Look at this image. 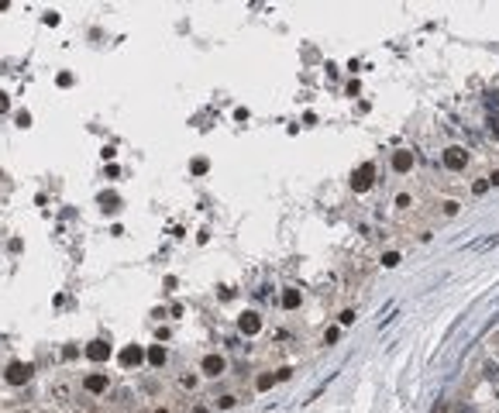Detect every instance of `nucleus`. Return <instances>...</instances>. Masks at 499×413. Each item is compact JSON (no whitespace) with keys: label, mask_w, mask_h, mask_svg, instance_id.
Masks as SVG:
<instances>
[{"label":"nucleus","mask_w":499,"mask_h":413,"mask_svg":"<svg viewBox=\"0 0 499 413\" xmlns=\"http://www.w3.org/2000/svg\"><path fill=\"white\" fill-rule=\"evenodd\" d=\"M441 162H444L448 172H461V169H468V152H465L461 145H451V148L441 152Z\"/></svg>","instance_id":"obj_1"},{"label":"nucleus","mask_w":499,"mask_h":413,"mask_svg":"<svg viewBox=\"0 0 499 413\" xmlns=\"http://www.w3.org/2000/svg\"><path fill=\"white\" fill-rule=\"evenodd\" d=\"M372 183H375V165H372V162L358 165V169H355V176H351V190H355V193H365Z\"/></svg>","instance_id":"obj_2"},{"label":"nucleus","mask_w":499,"mask_h":413,"mask_svg":"<svg viewBox=\"0 0 499 413\" xmlns=\"http://www.w3.org/2000/svg\"><path fill=\"white\" fill-rule=\"evenodd\" d=\"M200 372H203V375H213V379H217V375H224V372H228V358H224V355H217V351L203 355V362H200Z\"/></svg>","instance_id":"obj_3"},{"label":"nucleus","mask_w":499,"mask_h":413,"mask_svg":"<svg viewBox=\"0 0 499 413\" xmlns=\"http://www.w3.org/2000/svg\"><path fill=\"white\" fill-rule=\"evenodd\" d=\"M31 372H35V369H31L28 362H11V365H7V372H4V379H7L11 386H24V382L31 379Z\"/></svg>","instance_id":"obj_4"},{"label":"nucleus","mask_w":499,"mask_h":413,"mask_svg":"<svg viewBox=\"0 0 499 413\" xmlns=\"http://www.w3.org/2000/svg\"><path fill=\"white\" fill-rule=\"evenodd\" d=\"M238 331H241V334H248V337H255L258 331H262V317L255 314V310H245V314L238 317Z\"/></svg>","instance_id":"obj_5"},{"label":"nucleus","mask_w":499,"mask_h":413,"mask_svg":"<svg viewBox=\"0 0 499 413\" xmlns=\"http://www.w3.org/2000/svg\"><path fill=\"white\" fill-rule=\"evenodd\" d=\"M117 362H121L124 369H135V365H141V362H145V351H141L138 344H128V348H121Z\"/></svg>","instance_id":"obj_6"},{"label":"nucleus","mask_w":499,"mask_h":413,"mask_svg":"<svg viewBox=\"0 0 499 413\" xmlns=\"http://www.w3.org/2000/svg\"><path fill=\"white\" fill-rule=\"evenodd\" d=\"M413 162H417V158H413V152H410V148L393 152V172H400V176H403V172H410V169H413Z\"/></svg>","instance_id":"obj_7"},{"label":"nucleus","mask_w":499,"mask_h":413,"mask_svg":"<svg viewBox=\"0 0 499 413\" xmlns=\"http://www.w3.org/2000/svg\"><path fill=\"white\" fill-rule=\"evenodd\" d=\"M107 386H110V379H107V375H100V372H93V375H86V379H83V389H86V393H93V396L107 393Z\"/></svg>","instance_id":"obj_8"},{"label":"nucleus","mask_w":499,"mask_h":413,"mask_svg":"<svg viewBox=\"0 0 499 413\" xmlns=\"http://www.w3.org/2000/svg\"><path fill=\"white\" fill-rule=\"evenodd\" d=\"M86 358H90V362H107V358H110V344H107V341H90V344H86Z\"/></svg>","instance_id":"obj_9"},{"label":"nucleus","mask_w":499,"mask_h":413,"mask_svg":"<svg viewBox=\"0 0 499 413\" xmlns=\"http://www.w3.org/2000/svg\"><path fill=\"white\" fill-rule=\"evenodd\" d=\"M458 214H461V200L448 197V200L441 203V217H444V220H451V217H458Z\"/></svg>","instance_id":"obj_10"},{"label":"nucleus","mask_w":499,"mask_h":413,"mask_svg":"<svg viewBox=\"0 0 499 413\" xmlns=\"http://www.w3.org/2000/svg\"><path fill=\"white\" fill-rule=\"evenodd\" d=\"M145 358H148V365H155V369H162V365H165V348H162V344H152Z\"/></svg>","instance_id":"obj_11"},{"label":"nucleus","mask_w":499,"mask_h":413,"mask_svg":"<svg viewBox=\"0 0 499 413\" xmlns=\"http://www.w3.org/2000/svg\"><path fill=\"white\" fill-rule=\"evenodd\" d=\"M300 303H303V293H300V289H286V293H283V307H286V310H296Z\"/></svg>","instance_id":"obj_12"},{"label":"nucleus","mask_w":499,"mask_h":413,"mask_svg":"<svg viewBox=\"0 0 499 413\" xmlns=\"http://www.w3.org/2000/svg\"><path fill=\"white\" fill-rule=\"evenodd\" d=\"M272 386H275V372H262L255 379V389H258V393H269Z\"/></svg>","instance_id":"obj_13"},{"label":"nucleus","mask_w":499,"mask_h":413,"mask_svg":"<svg viewBox=\"0 0 499 413\" xmlns=\"http://www.w3.org/2000/svg\"><path fill=\"white\" fill-rule=\"evenodd\" d=\"M393 207H396V210H410V207H413V193H396V200H393Z\"/></svg>","instance_id":"obj_14"},{"label":"nucleus","mask_w":499,"mask_h":413,"mask_svg":"<svg viewBox=\"0 0 499 413\" xmlns=\"http://www.w3.org/2000/svg\"><path fill=\"white\" fill-rule=\"evenodd\" d=\"M489 190H492V186H489V179H485V176H482V179H475V183H472V197H485Z\"/></svg>","instance_id":"obj_15"},{"label":"nucleus","mask_w":499,"mask_h":413,"mask_svg":"<svg viewBox=\"0 0 499 413\" xmlns=\"http://www.w3.org/2000/svg\"><path fill=\"white\" fill-rule=\"evenodd\" d=\"M400 262H403V255H400V252H382V265H385V269H396Z\"/></svg>","instance_id":"obj_16"},{"label":"nucleus","mask_w":499,"mask_h":413,"mask_svg":"<svg viewBox=\"0 0 499 413\" xmlns=\"http://www.w3.org/2000/svg\"><path fill=\"white\" fill-rule=\"evenodd\" d=\"M338 337H341V331H338V327H327L324 334H320V344H327V348H330V344H338Z\"/></svg>","instance_id":"obj_17"},{"label":"nucleus","mask_w":499,"mask_h":413,"mask_svg":"<svg viewBox=\"0 0 499 413\" xmlns=\"http://www.w3.org/2000/svg\"><path fill=\"white\" fill-rule=\"evenodd\" d=\"M117 203H121V200H117L114 193H100V207H103V210H117Z\"/></svg>","instance_id":"obj_18"},{"label":"nucleus","mask_w":499,"mask_h":413,"mask_svg":"<svg viewBox=\"0 0 499 413\" xmlns=\"http://www.w3.org/2000/svg\"><path fill=\"white\" fill-rule=\"evenodd\" d=\"M213 403H217V406H220V410H231V406H234V403H238V399H234V396H231V393H224V396H217V399H213Z\"/></svg>","instance_id":"obj_19"},{"label":"nucleus","mask_w":499,"mask_h":413,"mask_svg":"<svg viewBox=\"0 0 499 413\" xmlns=\"http://www.w3.org/2000/svg\"><path fill=\"white\" fill-rule=\"evenodd\" d=\"M179 386L183 389H196V375H179Z\"/></svg>","instance_id":"obj_20"},{"label":"nucleus","mask_w":499,"mask_h":413,"mask_svg":"<svg viewBox=\"0 0 499 413\" xmlns=\"http://www.w3.org/2000/svg\"><path fill=\"white\" fill-rule=\"evenodd\" d=\"M355 317H358L355 310H341V317H338V320H341V324L348 327V324H355Z\"/></svg>","instance_id":"obj_21"},{"label":"nucleus","mask_w":499,"mask_h":413,"mask_svg":"<svg viewBox=\"0 0 499 413\" xmlns=\"http://www.w3.org/2000/svg\"><path fill=\"white\" fill-rule=\"evenodd\" d=\"M193 172L203 176V172H207V158H196V162H193Z\"/></svg>","instance_id":"obj_22"},{"label":"nucleus","mask_w":499,"mask_h":413,"mask_svg":"<svg viewBox=\"0 0 499 413\" xmlns=\"http://www.w3.org/2000/svg\"><path fill=\"white\" fill-rule=\"evenodd\" d=\"M18 124H21V128H28V124H31V114H28V110H21V114H18Z\"/></svg>","instance_id":"obj_23"},{"label":"nucleus","mask_w":499,"mask_h":413,"mask_svg":"<svg viewBox=\"0 0 499 413\" xmlns=\"http://www.w3.org/2000/svg\"><path fill=\"white\" fill-rule=\"evenodd\" d=\"M485 179H489V186H499V169H492V172H489Z\"/></svg>","instance_id":"obj_24"},{"label":"nucleus","mask_w":499,"mask_h":413,"mask_svg":"<svg viewBox=\"0 0 499 413\" xmlns=\"http://www.w3.org/2000/svg\"><path fill=\"white\" fill-rule=\"evenodd\" d=\"M7 107H11V100H7V93H0V114H4Z\"/></svg>","instance_id":"obj_25"},{"label":"nucleus","mask_w":499,"mask_h":413,"mask_svg":"<svg viewBox=\"0 0 499 413\" xmlns=\"http://www.w3.org/2000/svg\"><path fill=\"white\" fill-rule=\"evenodd\" d=\"M152 413H169V410H152Z\"/></svg>","instance_id":"obj_26"},{"label":"nucleus","mask_w":499,"mask_h":413,"mask_svg":"<svg viewBox=\"0 0 499 413\" xmlns=\"http://www.w3.org/2000/svg\"><path fill=\"white\" fill-rule=\"evenodd\" d=\"M21 413H24V410H21Z\"/></svg>","instance_id":"obj_27"}]
</instances>
